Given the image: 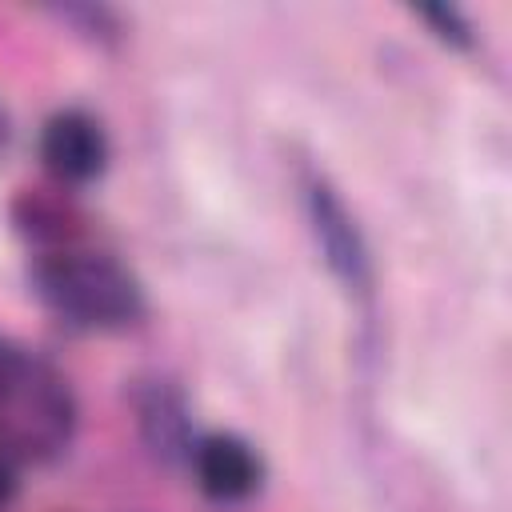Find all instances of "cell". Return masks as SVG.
Listing matches in <instances>:
<instances>
[{
	"label": "cell",
	"mask_w": 512,
	"mask_h": 512,
	"mask_svg": "<svg viewBox=\"0 0 512 512\" xmlns=\"http://www.w3.org/2000/svg\"><path fill=\"white\" fill-rule=\"evenodd\" d=\"M28 276L36 296L56 316L80 328H104V332L132 328L148 308L132 268L108 252H80V248L40 252Z\"/></svg>",
	"instance_id": "6da1fadb"
},
{
	"label": "cell",
	"mask_w": 512,
	"mask_h": 512,
	"mask_svg": "<svg viewBox=\"0 0 512 512\" xmlns=\"http://www.w3.org/2000/svg\"><path fill=\"white\" fill-rule=\"evenodd\" d=\"M72 428L68 380L40 356L8 352L0 372V452L8 460H52L68 448Z\"/></svg>",
	"instance_id": "7a4b0ae2"
},
{
	"label": "cell",
	"mask_w": 512,
	"mask_h": 512,
	"mask_svg": "<svg viewBox=\"0 0 512 512\" xmlns=\"http://www.w3.org/2000/svg\"><path fill=\"white\" fill-rule=\"evenodd\" d=\"M304 212H308V228L316 236V248L324 256L328 272L348 292L368 296L372 292V252H368V240H364L356 216L348 212V204L340 200V192L324 176H308L304 180Z\"/></svg>",
	"instance_id": "3957f363"
},
{
	"label": "cell",
	"mask_w": 512,
	"mask_h": 512,
	"mask_svg": "<svg viewBox=\"0 0 512 512\" xmlns=\"http://www.w3.org/2000/svg\"><path fill=\"white\" fill-rule=\"evenodd\" d=\"M40 160L60 180V188L92 184L108 168V136L100 120L84 108L52 112L40 132Z\"/></svg>",
	"instance_id": "277c9868"
},
{
	"label": "cell",
	"mask_w": 512,
	"mask_h": 512,
	"mask_svg": "<svg viewBox=\"0 0 512 512\" xmlns=\"http://www.w3.org/2000/svg\"><path fill=\"white\" fill-rule=\"evenodd\" d=\"M192 476L200 484L204 496L220 500V504H240L248 500L260 480H264V460L260 452L232 432H208L192 444Z\"/></svg>",
	"instance_id": "5b68a950"
},
{
	"label": "cell",
	"mask_w": 512,
	"mask_h": 512,
	"mask_svg": "<svg viewBox=\"0 0 512 512\" xmlns=\"http://www.w3.org/2000/svg\"><path fill=\"white\" fill-rule=\"evenodd\" d=\"M132 404H136V424H140V436L144 444L160 456V460H184L192 456V424H188V408H184V396L172 380H140L136 392H132Z\"/></svg>",
	"instance_id": "8992f818"
},
{
	"label": "cell",
	"mask_w": 512,
	"mask_h": 512,
	"mask_svg": "<svg viewBox=\"0 0 512 512\" xmlns=\"http://www.w3.org/2000/svg\"><path fill=\"white\" fill-rule=\"evenodd\" d=\"M12 224L24 240L40 244L44 252H56V248H72V240L84 228V216L56 188H20L12 200Z\"/></svg>",
	"instance_id": "52a82bcc"
},
{
	"label": "cell",
	"mask_w": 512,
	"mask_h": 512,
	"mask_svg": "<svg viewBox=\"0 0 512 512\" xmlns=\"http://www.w3.org/2000/svg\"><path fill=\"white\" fill-rule=\"evenodd\" d=\"M416 16H420V20L432 28V36H436V40H444L448 48L468 52V48L476 44L468 16H464L460 8H452V4H420V8H416Z\"/></svg>",
	"instance_id": "ba28073f"
},
{
	"label": "cell",
	"mask_w": 512,
	"mask_h": 512,
	"mask_svg": "<svg viewBox=\"0 0 512 512\" xmlns=\"http://www.w3.org/2000/svg\"><path fill=\"white\" fill-rule=\"evenodd\" d=\"M56 16L64 20V24H72L76 32H84L88 40H116L120 36V16L112 12V8H104V4H64V8H56Z\"/></svg>",
	"instance_id": "9c48e42d"
},
{
	"label": "cell",
	"mask_w": 512,
	"mask_h": 512,
	"mask_svg": "<svg viewBox=\"0 0 512 512\" xmlns=\"http://www.w3.org/2000/svg\"><path fill=\"white\" fill-rule=\"evenodd\" d=\"M12 496H16V460H8V456L0 452V508H4Z\"/></svg>",
	"instance_id": "30bf717a"
},
{
	"label": "cell",
	"mask_w": 512,
	"mask_h": 512,
	"mask_svg": "<svg viewBox=\"0 0 512 512\" xmlns=\"http://www.w3.org/2000/svg\"><path fill=\"white\" fill-rule=\"evenodd\" d=\"M8 136H12V120H8V112L0 108V152H4V144H8Z\"/></svg>",
	"instance_id": "8fae6325"
},
{
	"label": "cell",
	"mask_w": 512,
	"mask_h": 512,
	"mask_svg": "<svg viewBox=\"0 0 512 512\" xmlns=\"http://www.w3.org/2000/svg\"><path fill=\"white\" fill-rule=\"evenodd\" d=\"M4 360H8V348L0 344V372H4Z\"/></svg>",
	"instance_id": "7c38bea8"
}]
</instances>
